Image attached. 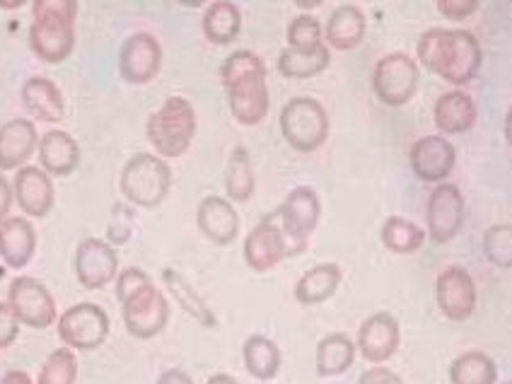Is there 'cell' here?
Returning a JSON list of instances; mask_svg holds the SVG:
<instances>
[{"mask_svg":"<svg viewBox=\"0 0 512 384\" xmlns=\"http://www.w3.org/2000/svg\"><path fill=\"white\" fill-rule=\"evenodd\" d=\"M416 58L430 73L440 75L450 85H469L481 71L484 51L469 29L433 27L421 34Z\"/></svg>","mask_w":512,"mask_h":384,"instance_id":"6da1fadb","label":"cell"},{"mask_svg":"<svg viewBox=\"0 0 512 384\" xmlns=\"http://www.w3.org/2000/svg\"><path fill=\"white\" fill-rule=\"evenodd\" d=\"M220 80L228 92L230 112L237 124L256 126L271 107L264 58L249 49L232 51L220 66Z\"/></svg>","mask_w":512,"mask_h":384,"instance_id":"7a4b0ae2","label":"cell"},{"mask_svg":"<svg viewBox=\"0 0 512 384\" xmlns=\"http://www.w3.org/2000/svg\"><path fill=\"white\" fill-rule=\"evenodd\" d=\"M29 46L44 63H63L75 49L78 0H32Z\"/></svg>","mask_w":512,"mask_h":384,"instance_id":"3957f363","label":"cell"},{"mask_svg":"<svg viewBox=\"0 0 512 384\" xmlns=\"http://www.w3.org/2000/svg\"><path fill=\"white\" fill-rule=\"evenodd\" d=\"M145 136L160 157H182L196 136V112L189 100L174 95L148 116Z\"/></svg>","mask_w":512,"mask_h":384,"instance_id":"277c9868","label":"cell"},{"mask_svg":"<svg viewBox=\"0 0 512 384\" xmlns=\"http://www.w3.org/2000/svg\"><path fill=\"white\" fill-rule=\"evenodd\" d=\"M121 194L138 208H157L172 189V170L165 157L138 153L121 170Z\"/></svg>","mask_w":512,"mask_h":384,"instance_id":"5b68a950","label":"cell"},{"mask_svg":"<svg viewBox=\"0 0 512 384\" xmlns=\"http://www.w3.org/2000/svg\"><path fill=\"white\" fill-rule=\"evenodd\" d=\"M283 141L295 153H314L322 148L329 138V114L324 104L314 97H293L285 102L278 116Z\"/></svg>","mask_w":512,"mask_h":384,"instance_id":"8992f818","label":"cell"},{"mask_svg":"<svg viewBox=\"0 0 512 384\" xmlns=\"http://www.w3.org/2000/svg\"><path fill=\"white\" fill-rule=\"evenodd\" d=\"M418 85H421V68L416 58L404 51L382 56L372 71V92L387 107L409 104L416 97Z\"/></svg>","mask_w":512,"mask_h":384,"instance_id":"52a82bcc","label":"cell"},{"mask_svg":"<svg viewBox=\"0 0 512 384\" xmlns=\"http://www.w3.org/2000/svg\"><path fill=\"white\" fill-rule=\"evenodd\" d=\"M281 228L288 240L290 256H298L307 249L310 235L317 230L322 218V201L312 186H295L281 206L276 208Z\"/></svg>","mask_w":512,"mask_h":384,"instance_id":"ba28073f","label":"cell"},{"mask_svg":"<svg viewBox=\"0 0 512 384\" xmlns=\"http://www.w3.org/2000/svg\"><path fill=\"white\" fill-rule=\"evenodd\" d=\"M121 317L131 336L143 341L155 339L170 322V302L160 288H155V283H150L121 302Z\"/></svg>","mask_w":512,"mask_h":384,"instance_id":"9c48e42d","label":"cell"},{"mask_svg":"<svg viewBox=\"0 0 512 384\" xmlns=\"http://www.w3.org/2000/svg\"><path fill=\"white\" fill-rule=\"evenodd\" d=\"M58 336L75 351H97L109 336L107 312L92 302H78L58 317Z\"/></svg>","mask_w":512,"mask_h":384,"instance_id":"30bf717a","label":"cell"},{"mask_svg":"<svg viewBox=\"0 0 512 384\" xmlns=\"http://www.w3.org/2000/svg\"><path fill=\"white\" fill-rule=\"evenodd\" d=\"M285 259H290V247L283 235L278 213L273 211L244 240V261L252 271L266 273L276 269Z\"/></svg>","mask_w":512,"mask_h":384,"instance_id":"8fae6325","label":"cell"},{"mask_svg":"<svg viewBox=\"0 0 512 384\" xmlns=\"http://www.w3.org/2000/svg\"><path fill=\"white\" fill-rule=\"evenodd\" d=\"M464 215H467V206H464V196L459 186L447 182L435 186L426 208L430 240L435 244L455 240L464 225Z\"/></svg>","mask_w":512,"mask_h":384,"instance_id":"7c38bea8","label":"cell"},{"mask_svg":"<svg viewBox=\"0 0 512 384\" xmlns=\"http://www.w3.org/2000/svg\"><path fill=\"white\" fill-rule=\"evenodd\" d=\"M119 276V254L109 242L87 237L75 249V278L85 290H102Z\"/></svg>","mask_w":512,"mask_h":384,"instance_id":"4fadbf2b","label":"cell"},{"mask_svg":"<svg viewBox=\"0 0 512 384\" xmlns=\"http://www.w3.org/2000/svg\"><path fill=\"white\" fill-rule=\"evenodd\" d=\"M8 302L25 327L49 329L56 322V302L51 298L49 288L37 278L17 276L10 283Z\"/></svg>","mask_w":512,"mask_h":384,"instance_id":"5bb4252c","label":"cell"},{"mask_svg":"<svg viewBox=\"0 0 512 384\" xmlns=\"http://www.w3.org/2000/svg\"><path fill=\"white\" fill-rule=\"evenodd\" d=\"M162 68V46L153 34L136 32L119 51V73L126 83L148 85Z\"/></svg>","mask_w":512,"mask_h":384,"instance_id":"9a60e30c","label":"cell"},{"mask_svg":"<svg viewBox=\"0 0 512 384\" xmlns=\"http://www.w3.org/2000/svg\"><path fill=\"white\" fill-rule=\"evenodd\" d=\"M435 300L450 322H467L476 310V283L462 266H447L435 281Z\"/></svg>","mask_w":512,"mask_h":384,"instance_id":"2e32d148","label":"cell"},{"mask_svg":"<svg viewBox=\"0 0 512 384\" xmlns=\"http://www.w3.org/2000/svg\"><path fill=\"white\" fill-rule=\"evenodd\" d=\"M409 165L421 182L442 184L455 170L457 150L447 136H423L411 145Z\"/></svg>","mask_w":512,"mask_h":384,"instance_id":"e0dca14e","label":"cell"},{"mask_svg":"<svg viewBox=\"0 0 512 384\" xmlns=\"http://www.w3.org/2000/svg\"><path fill=\"white\" fill-rule=\"evenodd\" d=\"M399 322L389 312L370 314L358 331V351L368 363L382 365L399 351Z\"/></svg>","mask_w":512,"mask_h":384,"instance_id":"ac0fdd59","label":"cell"},{"mask_svg":"<svg viewBox=\"0 0 512 384\" xmlns=\"http://www.w3.org/2000/svg\"><path fill=\"white\" fill-rule=\"evenodd\" d=\"M13 191L17 206L29 218H46L51 213V208H54V182H51V174L44 172L42 167H20L15 174Z\"/></svg>","mask_w":512,"mask_h":384,"instance_id":"d6986e66","label":"cell"},{"mask_svg":"<svg viewBox=\"0 0 512 384\" xmlns=\"http://www.w3.org/2000/svg\"><path fill=\"white\" fill-rule=\"evenodd\" d=\"M196 223H199L203 237L220 244V247L232 244L240 235V215H237L232 201L223 199V196H206L196 211Z\"/></svg>","mask_w":512,"mask_h":384,"instance_id":"ffe728a7","label":"cell"},{"mask_svg":"<svg viewBox=\"0 0 512 384\" xmlns=\"http://www.w3.org/2000/svg\"><path fill=\"white\" fill-rule=\"evenodd\" d=\"M39 145L37 128L29 119H13L0 126V170H20Z\"/></svg>","mask_w":512,"mask_h":384,"instance_id":"44dd1931","label":"cell"},{"mask_svg":"<svg viewBox=\"0 0 512 384\" xmlns=\"http://www.w3.org/2000/svg\"><path fill=\"white\" fill-rule=\"evenodd\" d=\"M37 252V232L27 218H8L0 223V259L5 266L20 271L32 261Z\"/></svg>","mask_w":512,"mask_h":384,"instance_id":"7402d4cb","label":"cell"},{"mask_svg":"<svg viewBox=\"0 0 512 384\" xmlns=\"http://www.w3.org/2000/svg\"><path fill=\"white\" fill-rule=\"evenodd\" d=\"M433 121L442 136H462L476 124V104L464 90H450L435 100Z\"/></svg>","mask_w":512,"mask_h":384,"instance_id":"603a6c76","label":"cell"},{"mask_svg":"<svg viewBox=\"0 0 512 384\" xmlns=\"http://www.w3.org/2000/svg\"><path fill=\"white\" fill-rule=\"evenodd\" d=\"M42 170L51 177H68L80 165V145L66 131H46L37 145Z\"/></svg>","mask_w":512,"mask_h":384,"instance_id":"cb8c5ba5","label":"cell"},{"mask_svg":"<svg viewBox=\"0 0 512 384\" xmlns=\"http://www.w3.org/2000/svg\"><path fill=\"white\" fill-rule=\"evenodd\" d=\"M22 104L34 119L46 121V124H56L66 116V102H63L61 90L54 80L49 78H27L22 85Z\"/></svg>","mask_w":512,"mask_h":384,"instance_id":"d4e9b609","label":"cell"},{"mask_svg":"<svg viewBox=\"0 0 512 384\" xmlns=\"http://www.w3.org/2000/svg\"><path fill=\"white\" fill-rule=\"evenodd\" d=\"M365 32H368V20L358 5H339L334 10L324 29V39L331 49L351 51L363 44Z\"/></svg>","mask_w":512,"mask_h":384,"instance_id":"484cf974","label":"cell"},{"mask_svg":"<svg viewBox=\"0 0 512 384\" xmlns=\"http://www.w3.org/2000/svg\"><path fill=\"white\" fill-rule=\"evenodd\" d=\"M203 37L211 44L228 46L240 37L242 32V13L232 0H215L206 8L201 20Z\"/></svg>","mask_w":512,"mask_h":384,"instance_id":"4316f807","label":"cell"},{"mask_svg":"<svg viewBox=\"0 0 512 384\" xmlns=\"http://www.w3.org/2000/svg\"><path fill=\"white\" fill-rule=\"evenodd\" d=\"M331 63V54L327 44L317 46V49H293L285 46L278 54V73L288 80H310L324 73Z\"/></svg>","mask_w":512,"mask_h":384,"instance_id":"83f0119b","label":"cell"},{"mask_svg":"<svg viewBox=\"0 0 512 384\" xmlns=\"http://www.w3.org/2000/svg\"><path fill=\"white\" fill-rule=\"evenodd\" d=\"M343 273L339 264H319L312 266L305 276L300 278L298 285H295V300L300 305H322L327 302L331 295L339 290Z\"/></svg>","mask_w":512,"mask_h":384,"instance_id":"f1b7e54d","label":"cell"},{"mask_svg":"<svg viewBox=\"0 0 512 384\" xmlns=\"http://www.w3.org/2000/svg\"><path fill=\"white\" fill-rule=\"evenodd\" d=\"M356 343L346 334H329L317 346V375L339 377L356 363Z\"/></svg>","mask_w":512,"mask_h":384,"instance_id":"f546056e","label":"cell"},{"mask_svg":"<svg viewBox=\"0 0 512 384\" xmlns=\"http://www.w3.org/2000/svg\"><path fill=\"white\" fill-rule=\"evenodd\" d=\"M242 358L249 375L261 382H271L278 375V370H281V348L271 339H266V336H249L244 341Z\"/></svg>","mask_w":512,"mask_h":384,"instance_id":"4dcf8cb0","label":"cell"},{"mask_svg":"<svg viewBox=\"0 0 512 384\" xmlns=\"http://www.w3.org/2000/svg\"><path fill=\"white\" fill-rule=\"evenodd\" d=\"M256 179L252 170V157L244 145H237L230 153L225 167V194L232 203H247L254 196Z\"/></svg>","mask_w":512,"mask_h":384,"instance_id":"1f68e13d","label":"cell"},{"mask_svg":"<svg viewBox=\"0 0 512 384\" xmlns=\"http://www.w3.org/2000/svg\"><path fill=\"white\" fill-rule=\"evenodd\" d=\"M452 384H496L498 365L496 360L481 351L462 353L450 365Z\"/></svg>","mask_w":512,"mask_h":384,"instance_id":"d6a6232c","label":"cell"},{"mask_svg":"<svg viewBox=\"0 0 512 384\" xmlns=\"http://www.w3.org/2000/svg\"><path fill=\"white\" fill-rule=\"evenodd\" d=\"M162 281H165L167 290L172 293V298L182 305V310L186 314H191V317H194L199 324H203V327H208V329L218 327V319H215V314L208 310V305L203 302L201 295L184 281V276H179L174 269H165L162 271Z\"/></svg>","mask_w":512,"mask_h":384,"instance_id":"836d02e7","label":"cell"},{"mask_svg":"<svg viewBox=\"0 0 512 384\" xmlns=\"http://www.w3.org/2000/svg\"><path fill=\"white\" fill-rule=\"evenodd\" d=\"M380 240L389 252L413 254L423 247V242H426V232L418 228L416 223H411L409 218L392 215V218L384 220L380 230Z\"/></svg>","mask_w":512,"mask_h":384,"instance_id":"e575fe53","label":"cell"},{"mask_svg":"<svg viewBox=\"0 0 512 384\" xmlns=\"http://www.w3.org/2000/svg\"><path fill=\"white\" fill-rule=\"evenodd\" d=\"M75 380H78V360L73 348H56L44 360L37 384H75Z\"/></svg>","mask_w":512,"mask_h":384,"instance_id":"d590c367","label":"cell"},{"mask_svg":"<svg viewBox=\"0 0 512 384\" xmlns=\"http://www.w3.org/2000/svg\"><path fill=\"white\" fill-rule=\"evenodd\" d=\"M484 254L496 269H512V225H493L484 235Z\"/></svg>","mask_w":512,"mask_h":384,"instance_id":"8d00e7d4","label":"cell"},{"mask_svg":"<svg viewBox=\"0 0 512 384\" xmlns=\"http://www.w3.org/2000/svg\"><path fill=\"white\" fill-rule=\"evenodd\" d=\"M324 44V27L314 15H298L288 25V46L293 49H317Z\"/></svg>","mask_w":512,"mask_h":384,"instance_id":"74e56055","label":"cell"},{"mask_svg":"<svg viewBox=\"0 0 512 384\" xmlns=\"http://www.w3.org/2000/svg\"><path fill=\"white\" fill-rule=\"evenodd\" d=\"M150 283H153V278H150L143 269H136V266L119 271V276H116V300L126 302L131 295H136L138 290Z\"/></svg>","mask_w":512,"mask_h":384,"instance_id":"f35d334b","label":"cell"},{"mask_svg":"<svg viewBox=\"0 0 512 384\" xmlns=\"http://www.w3.org/2000/svg\"><path fill=\"white\" fill-rule=\"evenodd\" d=\"M20 317H17L10 302H0V351L13 346L20 334Z\"/></svg>","mask_w":512,"mask_h":384,"instance_id":"ab89813d","label":"cell"},{"mask_svg":"<svg viewBox=\"0 0 512 384\" xmlns=\"http://www.w3.org/2000/svg\"><path fill=\"white\" fill-rule=\"evenodd\" d=\"M435 5H438L442 17L455 22L469 20L479 10V0H435Z\"/></svg>","mask_w":512,"mask_h":384,"instance_id":"60d3db41","label":"cell"},{"mask_svg":"<svg viewBox=\"0 0 512 384\" xmlns=\"http://www.w3.org/2000/svg\"><path fill=\"white\" fill-rule=\"evenodd\" d=\"M358 384H404V382H401V377L394 370L380 368V365H377V368L365 370L363 375H360Z\"/></svg>","mask_w":512,"mask_h":384,"instance_id":"b9f144b4","label":"cell"},{"mask_svg":"<svg viewBox=\"0 0 512 384\" xmlns=\"http://www.w3.org/2000/svg\"><path fill=\"white\" fill-rule=\"evenodd\" d=\"M13 199H15L13 186H10L8 179H5L3 174H0V223H3V220L8 218L10 206H13Z\"/></svg>","mask_w":512,"mask_h":384,"instance_id":"7bdbcfd3","label":"cell"},{"mask_svg":"<svg viewBox=\"0 0 512 384\" xmlns=\"http://www.w3.org/2000/svg\"><path fill=\"white\" fill-rule=\"evenodd\" d=\"M157 384H194V380H191L189 375H186L184 370H165L160 375V380H157Z\"/></svg>","mask_w":512,"mask_h":384,"instance_id":"ee69618b","label":"cell"},{"mask_svg":"<svg viewBox=\"0 0 512 384\" xmlns=\"http://www.w3.org/2000/svg\"><path fill=\"white\" fill-rule=\"evenodd\" d=\"M0 384H32V377L22 370H10V372H5Z\"/></svg>","mask_w":512,"mask_h":384,"instance_id":"f6af8a7d","label":"cell"},{"mask_svg":"<svg viewBox=\"0 0 512 384\" xmlns=\"http://www.w3.org/2000/svg\"><path fill=\"white\" fill-rule=\"evenodd\" d=\"M206 384H240L235 380V377H230V375H223V372H220V375H213L211 380H208Z\"/></svg>","mask_w":512,"mask_h":384,"instance_id":"bcb514c9","label":"cell"},{"mask_svg":"<svg viewBox=\"0 0 512 384\" xmlns=\"http://www.w3.org/2000/svg\"><path fill=\"white\" fill-rule=\"evenodd\" d=\"M300 10H314L324 3V0H293Z\"/></svg>","mask_w":512,"mask_h":384,"instance_id":"7dc6e473","label":"cell"},{"mask_svg":"<svg viewBox=\"0 0 512 384\" xmlns=\"http://www.w3.org/2000/svg\"><path fill=\"white\" fill-rule=\"evenodd\" d=\"M25 3L27 0H0V10H17V8H22Z\"/></svg>","mask_w":512,"mask_h":384,"instance_id":"c3c4849f","label":"cell"},{"mask_svg":"<svg viewBox=\"0 0 512 384\" xmlns=\"http://www.w3.org/2000/svg\"><path fill=\"white\" fill-rule=\"evenodd\" d=\"M505 141L512 148V107L508 109V116H505Z\"/></svg>","mask_w":512,"mask_h":384,"instance_id":"681fc988","label":"cell"},{"mask_svg":"<svg viewBox=\"0 0 512 384\" xmlns=\"http://www.w3.org/2000/svg\"><path fill=\"white\" fill-rule=\"evenodd\" d=\"M179 5H182V8H191V10H196V8H203V5L208 3V0H177Z\"/></svg>","mask_w":512,"mask_h":384,"instance_id":"f907efd6","label":"cell"},{"mask_svg":"<svg viewBox=\"0 0 512 384\" xmlns=\"http://www.w3.org/2000/svg\"><path fill=\"white\" fill-rule=\"evenodd\" d=\"M505 384H512V382H505Z\"/></svg>","mask_w":512,"mask_h":384,"instance_id":"816d5d0a","label":"cell"}]
</instances>
